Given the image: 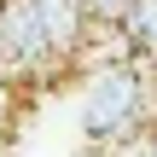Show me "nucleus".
Here are the masks:
<instances>
[{"label": "nucleus", "mask_w": 157, "mask_h": 157, "mask_svg": "<svg viewBox=\"0 0 157 157\" xmlns=\"http://www.w3.org/2000/svg\"><path fill=\"white\" fill-rule=\"evenodd\" d=\"M82 134L87 140H122L140 111H146V82H140V64L134 58H105L87 87H82Z\"/></svg>", "instance_id": "nucleus-1"}, {"label": "nucleus", "mask_w": 157, "mask_h": 157, "mask_svg": "<svg viewBox=\"0 0 157 157\" xmlns=\"http://www.w3.org/2000/svg\"><path fill=\"white\" fill-rule=\"evenodd\" d=\"M47 64H58V58H52L41 6L35 0H0V70L6 76H35Z\"/></svg>", "instance_id": "nucleus-2"}, {"label": "nucleus", "mask_w": 157, "mask_h": 157, "mask_svg": "<svg viewBox=\"0 0 157 157\" xmlns=\"http://www.w3.org/2000/svg\"><path fill=\"white\" fill-rule=\"evenodd\" d=\"M41 6V23H47V41H52V58H76L87 47V0H35Z\"/></svg>", "instance_id": "nucleus-3"}, {"label": "nucleus", "mask_w": 157, "mask_h": 157, "mask_svg": "<svg viewBox=\"0 0 157 157\" xmlns=\"http://www.w3.org/2000/svg\"><path fill=\"white\" fill-rule=\"evenodd\" d=\"M122 35H128V47L157 52V0H128V12H122Z\"/></svg>", "instance_id": "nucleus-4"}, {"label": "nucleus", "mask_w": 157, "mask_h": 157, "mask_svg": "<svg viewBox=\"0 0 157 157\" xmlns=\"http://www.w3.org/2000/svg\"><path fill=\"white\" fill-rule=\"evenodd\" d=\"M122 12H128V0H87V17L99 29H122Z\"/></svg>", "instance_id": "nucleus-5"}, {"label": "nucleus", "mask_w": 157, "mask_h": 157, "mask_svg": "<svg viewBox=\"0 0 157 157\" xmlns=\"http://www.w3.org/2000/svg\"><path fill=\"white\" fill-rule=\"evenodd\" d=\"M146 157H157V128H151V134H146Z\"/></svg>", "instance_id": "nucleus-6"}]
</instances>
